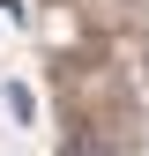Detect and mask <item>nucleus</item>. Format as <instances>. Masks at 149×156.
<instances>
[]
</instances>
